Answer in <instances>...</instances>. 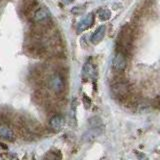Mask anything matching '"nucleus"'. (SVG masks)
Listing matches in <instances>:
<instances>
[{
  "instance_id": "f257e3e1",
  "label": "nucleus",
  "mask_w": 160,
  "mask_h": 160,
  "mask_svg": "<svg viewBox=\"0 0 160 160\" xmlns=\"http://www.w3.org/2000/svg\"><path fill=\"white\" fill-rule=\"evenodd\" d=\"M48 85L50 89L56 94L62 93L65 89V81L59 73H54L50 76L48 80Z\"/></svg>"
},
{
  "instance_id": "f03ea898",
  "label": "nucleus",
  "mask_w": 160,
  "mask_h": 160,
  "mask_svg": "<svg viewBox=\"0 0 160 160\" xmlns=\"http://www.w3.org/2000/svg\"><path fill=\"white\" fill-rule=\"evenodd\" d=\"M127 66V59L125 53L122 51H117L112 59V68L116 72H122Z\"/></svg>"
},
{
  "instance_id": "7ed1b4c3",
  "label": "nucleus",
  "mask_w": 160,
  "mask_h": 160,
  "mask_svg": "<svg viewBox=\"0 0 160 160\" xmlns=\"http://www.w3.org/2000/svg\"><path fill=\"white\" fill-rule=\"evenodd\" d=\"M111 91L113 95L117 98H124L128 95L129 87L128 84L124 81H118L111 86Z\"/></svg>"
},
{
  "instance_id": "20e7f679",
  "label": "nucleus",
  "mask_w": 160,
  "mask_h": 160,
  "mask_svg": "<svg viewBox=\"0 0 160 160\" xmlns=\"http://www.w3.org/2000/svg\"><path fill=\"white\" fill-rule=\"evenodd\" d=\"M119 44L125 50L130 49L132 44V34L130 29L124 28L121 31V34L119 35Z\"/></svg>"
},
{
  "instance_id": "39448f33",
  "label": "nucleus",
  "mask_w": 160,
  "mask_h": 160,
  "mask_svg": "<svg viewBox=\"0 0 160 160\" xmlns=\"http://www.w3.org/2000/svg\"><path fill=\"white\" fill-rule=\"evenodd\" d=\"M94 23V14L93 13H89L86 16L83 17L77 24L76 30L78 33H81L85 30H87L88 28H90Z\"/></svg>"
},
{
  "instance_id": "423d86ee",
  "label": "nucleus",
  "mask_w": 160,
  "mask_h": 160,
  "mask_svg": "<svg viewBox=\"0 0 160 160\" xmlns=\"http://www.w3.org/2000/svg\"><path fill=\"white\" fill-rule=\"evenodd\" d=\"M50 128H51L54 132H59L63 129L65 125V119L62 115L60 114H55L51 117L49 121Z\"/></svg>"
},
{
  "instance_id": "0eeeda50",
  "label": "nucleus",
  "mask_w": 160,
  "mask_h": 160,
  "mask_svg": "<svg viewBox=\"0 0 160 160\" xmlns=\"http://www.w3.org/2000/svg\"><path fill=\"white\" fill-rule=\"evenodd\" d=\"M50 11L48 10L47 7H41L39 8L38 10H36L34 13V16H33V20L34 22H37V23H41L44 21H47L48 19H50Z\"/></svg>"
},
{
  "instance_id": "6e6552de",
  "label": "nucleus",
  "mask_w": 160,
  "mask_h": 160,
  "mask_svg": "<svg viewBox=\"0 0 160 160\" xmlns=\"http://www.w3.org/2000/svg\"><path fill=\"white\" fill-rule=\"evenodd\" d=\"M95 67L93 63L91 62V60H88V61L84 64L83 66V70H82V77L84 80H88V79H91L95 77Z\"/></svg>"
},
{
  "instance_id": "1a4fd4ad",
  "label": "nucleus",
  "mask_w": 160,
  "mask_h": 160,
  "mask_svg": "<svg viewBox=\"0 0 160 160\" xmlns=\"http://www.w3.org/2000/svg\"><path fill=\"white\" fill-rule=\"evenodd\" d=\"M105 32H106V27L105 25H101L99 26L95 31L93 32V34L90 37V41H91L92 44H98L102 41V39L105 36Z\"/></svg>"
},
{
  "instance_id": "9d476101",
  "label": "nucleus",
  "mask_w": 160,
  "mask_h": 160,
  "mask_svg": "<svg viewBox=\"0 0 160 160\" xmlns=\"http://www.w3.org/2000/svg\"><path fill=\"white\" fill-rule=\"evenodd\" d=\"M0 137L8 141H12L14 140V133L12 129L6 124H1L0 125Z\"/></svg>"
},
{
  "instance_id": "9b49d317",
  "label": "nucleus",
  "mask_w": 160,
  "mask_h": 160,
  "mask_svg": "<svg viewBox=\"0 0 160 160\" xmlns=\"http://www.w3.org/2000/svg\"><path fill=\"white\" fill-rule=\"evenodd\" d=\"M98 16H99L100 20L105 21V20H108L110 18V16H111V13H110V11L108 9L102 8V9H100L98 11Z\"/></svg>"
},
{
  "instance_id": "f8f14e48",
  "label": "nucleus",
  "mask_w": 160,
  "mask_h": 160,
  "mask_svg": "<svg viewBox=\"0 0 160 160\" xmlns=\"http://www.w3.org/2000/svg\"><path fill=\"white\" fill-rule=\"evenodd\" d=\"M67 1H73V0H67Z\"/></svg>"
}]
</instances>
